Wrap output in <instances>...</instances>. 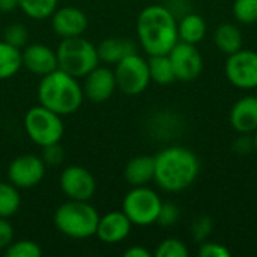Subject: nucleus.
<instances>
[{"label": "nucleus", "mask_w": 257, "mask_h": 257, "mask_svg": "<svg viewBox=\"0 0 257 257\" xmlns=\"http://www.w3.org/2000/svg\"><path fill=\"white\" fill-rule=\"evenodd\" d=\"M157 185L167 193H181L191 187L200 173L197 155L184 146H169L155 157Z\"/></svg>", "instance_id": "obj_1"}, {"label": "nucleus", "mask_w": 257, "mask_h": 257, "mask_svg": "<svg viewBox=\"0 0 257 257\" xmlns=\"http://www.w3.org/2000/svg\"><path fill=\"white\" fill-rule=\"evenodd\" d=\"M137 38L149 54H169L179 42L176 15L164 5L146 6L137 18Z\"/></svg>", "instance_id": "obj_2"}, {"label": "nucleus", "mask_w": 257, "mask_h": 257, "mask_svg": "<svg viewBox=\"0 0 257 257\" xmlns=\"http://www.w3.org/2000/svg\"><path fill=\"white\" fill-rule=\"evenodd\" d=\"M38 99L41 105L50 108L59 116H69L81 107L84 93L78 78L57 68L41 78Z\"/></svg>", "instance_id": "obj_3"}, {"label": "nucleus", "mask_w": 257, "mask_h": 257, "mask_svg": "<svg viewBox=\"0 0 257 257\" xmlns=\"http://www.w3.org/2000/svg\"><path fill=\"white\" fill-rule=\"evenodd\" d=\"M99 223L98 211L84 200H69L54 212L56 229L72 239H87L95 236Z\"/></svg>", "instance_id": "obj_4"}, {"label": "nucleus", "mask_w": 257, "mask_h": 257, "mask_svg": "<svg viewBox=\"0 0 257 257\" xmlns=\"http://www.w3.org/2000/svg\"><path fill=\"white\" fill-rule=\"evenodd\" d=\"M56 54L59 69L75 78H84L99 65L96 47L83 36L62 39Z\"/></svg>", "instance_id": "obj_5"}, {"label": "nucleus", "mask_w": 257, "mask_h": 257, "mask_svg": "<svg viewBox=\"0 0 257 257\" xmlns=\"http://www.w3.org/2000/svg\"><path fill=\"white\" fill-rule=\"evenodd\" d=\"M24 130L35 145L45 148L60 142L65 126L62 116L39 104L26 113Z\"/></svg>", "instance_id": "obj_6"}, {"label": "nucleus", "mask_w": 257, "mask_h": 257, "mask_svg": "<svg viewBox=\"0 0 257 257\" xmlns=\"http://www.w3.org/2000/svg\"><path fill=\"white\" fill-rule=\"evenodd\" d=\"M163 206L161 197L149 188L148 185L143 187H133L123 197L122 211L130 218L133 226H152L157 223L160 209Z\"/></svg>", "instance_id": "obj_7"}, {"label": "nucleus", "mask_w": 257, "mask_h": 257, "mask_svg": "<svg viewBox=\"0 0 257 257\" xmlns=\"http://www.w3.org/2000/svg\"><path fill=\"white\" fill-rule=\"evenodd\" d=\"M114 78L117 89L125 95L134 96L143 93L151 83L148 60L139 53H133L123 57L116 63Z\"/></svg>", "instance_id": "obj_8"}, {"label": "nucleus", "mask_w": 257, "mask_h": 257, "mask_svg": "<svg viewBox=\"0 0 257 257\" xmlns=\"http://www.w3.org/2000/svg\"><path fill=\"white\" fill-rule=\"evenodd\" d=\"M224 72L235 87L241 90L257 89V51L241 48L227 56Z\"/></svg>", "instance_id": "obj_9"}, {"label": "nucleus", "mask_w": 257, "mask_h": 257, "mask_svg": "<svg viewBox=\"0 0 257 257\" xmlns=\"http://www.w3.org/2000/svg\"><path fill=\"white\" fill-rule=\"evenodd\" d=\"M47 164L41 157L26 154L11 161L8 167V179L18 190H29L36 187L45 176Z\"/></svg>", "instance_id": "obj_10"}, {"label": "nucleus", "mask_w": 257, "mask_h": 257, "mask_svg": "<svg viewBox=\"0 0 257 257\" xmlns=\"http://www.w3.org/2000/svg\"><path fill=\"white\" fill-rule=\"evenodd\" d=\"M169 59L172 62L175 77L179 81H194L203 71V57L196 45L179 41L170 51Z\"/></svg>", "instance_id": "obj_11"}, {"label": "nucleus", "mask_w": 257, "mask_h": 257, "mask_svg": "<svg viewBox=\"0 0 257 257\" xmlns=\"http://www.w3.org/2000/svg\"><path fill=\"white\" fill-rule=\"evenodd\" d=\"M60 188L69 200L89 202L96 191L93 175L81 166H68L59 178Z\"/></svg>", "instance_id": "obj_12"}, {"label": "nucleus", "mask_w": 257, "mask_h": 257, "mask_svg": "<svg viewBox=\"0 0 257 257\" xmlns=\"http://www.w3.org/2000/svg\"><path fill=\"white\" fill-rule=\"evenodd\" d=\"M116 89L117 86H116L114 71L110 69L108 66L98 65L84 77L83 93L90 102L102 104L108 101Z\"/></svg>", "instance_id": "obj_13"}, {"label": "nucleus", "mask_w": 257, "mask_h": 257, "mask_svg": "<svg viewBox=\"0 0 257 257\" xmlns=\"http://www.w3.org/2000/svg\"><path fill=\"white\" fill-rule=\"evenodd\" d=\"M87 15L75 6L57 8L51 15L53 30L62 39L81 36L87 30Z\"/></svg>", "instance_id": "obj_14"}, {"label": "nucleus", "mask_w": 257, "mask_h": 257, "mask_svg": "<svg viewBox=\"0 0 257 257\" xmlns=\"http://www.w3.org/2000/svg\"><path fill=\"white\" fill-rule=\"evenodd\" d=\"M23 66L35 75L44 77L57 69V54L44 44H30L21 51Z\"/></svg>", "instance_id": "obj_15"}, {"label": "nucleus", "mask_w": 257, "mask_h": 257, "mask_svg": "<svg viewBox=\"0 0 257 257\" xmlns=\"http://www.w3.org/2000/svg\"><path fill=\"white\" fill-rule=\"evenodd\" d=\"M131 227L133 223L123 214V211H111L99 217L95 235L105 244H119L130 236Z\"/></svg>", "instance_id": "obj_16"}, {"label": "nucleus", "mask_w": 257, "mask_h": 257, "mask_svg": "<svg viewBox=\"0 0 257 257\" xmlns=\"http://www.w3.org/2000/svg\"><path fill=\"white\" fill-rule=\"evenodd\" d=\"M229 120L239 134H253L257 130V98L245 95L239 98L230 110Z\"/></svg>", "instance_id": "obj_17"}, {"label": "nucleus", "mask_w": 257, "mask_h": 257, "mask_svg": "<svg viewBox=\"0 0 257 257\" xmlns=\"http://www.w3.org/2000/svg\"><path fill=\"white\" fill-rule=\"evenodd\" d=\"M155 160L151 155H137L131 158L125 166V181L131 187H143L154 181Z\"/></svg>", "instance_id": "obj_18"}, {"label": "nucleus", "mask_w": 257, "mask_h": 257, "mask_svg": "<svg viewBox=\"0 0 257 257\" xmlns=\"http://www.w3.org/2000/svg\"><path fill=\"white\" fill-rule=\"evenodd\" d=\"M99 62L116 65L123 57L137 53V45L128 38H107L96 47Z\"/></svg>", "instance_id": "obj_19"}, {"label": "nucleus", "mask_w": 257, "mask_h": 257, "mask_svg": "<svg viewBox=\"0 0 257 257\" xmlns=\"http://www.w3.org/2000/svg\"><path fill=\"white\" fill-rule=\"evenodd\" d=\"M178 36L179 41L197 45L206 36V23L205 20L194 12H187L178 21Z\"/></svg>", "instance_id": "obj_20"}, {"label": "nucleus", "mask_w": 257, "mask_h": 257, "mask_svg": "<svg viewBox=\"0 0 257 257\" xmlns=\"http://www.w3.org/2000/svg\"><path fill=\"white\" fill-rule=\"evenodd\" d=\"M214 44L221 53L230 56L242 48V33L238 26L232 23H223L214 32Z\"/></svg>", "instance_id": "obj_21"}, {"label": "nucleus", "mask_w": 257, "mask_h": 257, "mask_svg": "<svg viewBox=\"0 0 257 257\" xmlns=\"http://www.w3.org/2000/svg\"><path fill=\"white\" fill-rule=\"evenodd\" d=\"M23 66L21 48L0 41V80L12 78Z\"/></svg>", "instance_id": "obj_22"}, {"label": "nucleus", "mask_w": 257, "mask_h": 257, "mask_svg": "<svg viewBox=\"0 0 257 257\" xmlns=\"http://www.w3.org/2000/svg\"><path fill=\"white\" fill-rule=\"evenodd\" d=\"M148 65H149L151 81H154L157 84H161V86H167V84H172L176 80L172 62L169 59V54L149 56Z\"/></svg>", "instance_id": "obj_23"}, {"label": "nucleus", "mask_w": 257, "mask_h": 257, "mask_svg": "<svg viewBox=\"0 0 257 257\" xmlns=\"http://www.w3.org/2000/svg\"><path fill=\"white\" fill-rule=\"evenodd\" d=\"M21 206V196L18 188L11 182H0V217L9 218L18 212Z\"/></svg>", "instance_id": "obj_24"}, {"label": "nucleus", "mask_w": 257, "mask_h": 257, "mask_svg": "<svg viewBox=\"0 0 257 257\" xmlns=\"http://www.w3.org/2000/svg\"><path fill=\"white\" fill-rule=\"evenodd\" d=\"M59 0H18V8L32 20H47L57 9Z\"/></svg>", "instance_id": "obj_25"}, {"label": "nucleus", "mask_w": 257, "mask_h": 257, "mask_svg": "<svg viewBox=\"0 0 257 257\" xmlns=\"http://www.w3.org/2000/svg\"><path fill=\"white\" fill-rule=\"evenodd\" d=\"M5 254L8 257H41L42 248L38 242L32 239H21L17 241L5 250Z\"/></svg>", "instance_id": "obj_26"}, {"label": "nucleus", "mask_w": 257, "mask_h": 257, "mask_svg": "<svg viewBox=\"0 0 257 257\" xmlns=\"http://www.w3.org/2000/svg\"><path fill=\"white\" fill-rule=\"evenodd\" d=\"M232 12L236 21L242 24H253L257 21V0H235Z\"/></svg>", "instance_id": "obj_27"}, {"label": "nucleus", "mask_w": 257, "mask_h": 257, "mask_svg": "<svg viewBox=\"0 0 257 257\" xmlns=\"http://www.w3.org/2000/svg\"><path fill=\"white\" fill-rule=\"evenodd\" d=\"M190 251L184 241L178 238H167L161 241L155 250V257H188Z\"/></svg>", "instance_id": "obj_28"}, {"label": "nucleus", "mask_w": 257, "mask_h": 257, "mask_svg": "<svg viewBox=\"0 0 257 257\" xmlns=\"http://www.w3.org/2000/svg\"><path fill=\"white\" fill-rule=\"evenodd\" d=\"M27 39H29V33H27V29L24 24H20V23H14V24H9L6 29H5V33H3V41H6L8 44L17 47V48H21L27 44Z\"/></svg>", "instance_id": "obj_29"}, {"label": "nucleus", "mask_w": 257, "mask_h": 257, "mask_svg": "<svg viewBox=\"0 0 257 257\" xmlns=\"http://www.w3.org/2000/svg\"><path fill=\"white\" fill-rule=\"evenodd\" d=\"M179 208L175 205V203H164L163 202V206H161V209H160V215H158V220H157V223L158 224H161V226H164V227H170V226H173V224H176L178 223V220H179Z\"/></svg>", "instance_id": "obj_30"}, {"label": "nucleus", "mask_w": 257, "mask_h": 257, "mask_svg": "<svg viewBox=\"0 0 257 257\" xmlns=\"http://www.w3.org/2000/svg\"><path fill=\"white\" fill-rule=\"evenodd\" d=\"M200 257H230V251L226 245L212 241L200 242V248L197 251Z\"/></svg>", "instance_id": "obj_31"}, {"label": "nucleus", "mask_w": 257, "mask_h": 257, "mask_svg": "<svg viewBox=\"0 0 257 257\" xmlns=\"http://www.w3.org/2000/svg\"><path fill=\"white\" fill-rule=\"evenodd\" d=\"M211 230H212V220L209 217H200L193 223L191 233L196 242H203L209 236Z\"/></svg>", "instance_id": "obj_32"}, {"label": "nucleus", "mask_w": 257, "mask_h": 257, "mask_svg": "<svg viewBox=\"0 0 257 257\" xmlns=\"http://www.w3.org/2000/svg\"><path fill=\"white\" fill-rule=\"evenodd\" d=\"M44 152H42V160L45 164L48 166H57L63 161V149L59 146V143H54V145H50V146H45L42 148Z\"/></svg>", "instance_id": "obj_33"}, {"label": "nucleus", "mask_w": 257, "mask_h": 257, "mask_svg": "<svg viewBox=\"0 0 257 257\" xmlns=\"http://www.w3.org/2000/svg\"><path fill=\"white\" fill-rule=\"evenodd\" d=\"M14 241V227L8 218L0 217V250H6Z\"/></svg>", "instance_id": "obj_34"}, {"label": "nucleus", "mask_w": 257, "mask_h": 257, "mask_svg": "<svg viewBox=\"0 0 257 257\" xmlns=\"http://www.w3.org/2000/svg\"><path fill=\"white\" fill-rule=\"evenodd\" d=\"M236 152L241 154H250L251 151H254V142L253 137H250V134H241V137L235 142L233 145Z\"/></svg>", "instance_id": "obj_35"}, {"label": "nucleus", "mask_w": 257, "mask_h": 257, "mask_svg": "<svg viewBox=\"0 0 257 257\" xmlns=\"http://www.w3.org/2000/svg\"><path fill=\"white\" fill-rule=\"evenodd\" d=\"M123 256L125 257H151V251L146 250L145 247L142 245H134V247H130L128 250L123 251Z\"/></svg>", "instance_id": "obj_36"}, {"label": "nucleus", "mask_w": 257, "mask_h": 257, "mask_svg": "<svg viewBox=\"0 0 257 257\" xmlns=\"http://www.w3.org/2000/svg\"><path fill=\"white\" fill-rule=\"evenodd\" d=\"M18 8V0H0V12H11Z\"/></svg>", "instance_id": "obj_37"}, {"label": "nucleus", "mask_w": 257, "mask_h": 257, "mask_svg": "<svg viewBox=\"0 0 257 257\" xmlns=\"http://www.w3.org/2000/svg\"><path fill=\"white\" fill-rule=\"evenodd\" d=\"M253 142H254V151L257 152V130L253 133Z\"/></svg>", "instance_id": "obj_38"}, {"label": "nucleus", "mask_w": 257, "mask_h": 257, "mask_svg": "<svg viewBox=\"0 0 257 257\" xmlns=\"http://www.w3.org/2000/svg\"><path fill=\"white\" fill-rule=\"evenodd\" d=\"M256 98H257V95H256Z\"/></svg>", "instance_id": "obj_39"}]
</instances>
